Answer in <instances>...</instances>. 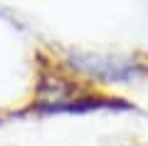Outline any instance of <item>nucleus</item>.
Segmentation results:
<instances>
[{
	"instance_id": "nucleus-1",
	"label": "nucleus",
	"mask_w": 148,
	"mask_h": 146,
	"mask_svg": "<svg viewBox=\"0 0 148 146\" xmlns=\"http://www.w3.org/2000/svg\"><path fill=\"white\" fill-rule=\"evenodd\" d=\"M69 64L79 72L101 82H133L146 77V67L141 62L114 55H91V52H69Z\"/></svg>"
},
{
	"instance_id": "nucleus-2",
	"label": "nucleus",
	"mask_w": 148,
	"mask_h": 146,
	"mask_svg": "<svg viewBox=\"0 0 148 146\" xmlns=\"http://www.w3.org/2000/svg\"><path fill=\"white\" fill-rule=\"evenodd\" d=\"M94 109H131L121 99H72V102H57V104H40V114H82Z\"/></svg>"
}]
</instances>
